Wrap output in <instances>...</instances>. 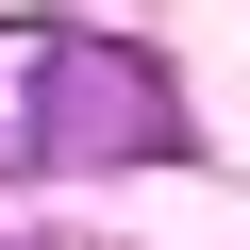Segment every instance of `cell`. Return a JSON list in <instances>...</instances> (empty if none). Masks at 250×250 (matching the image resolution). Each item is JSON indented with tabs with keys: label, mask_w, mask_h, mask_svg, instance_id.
<instances>
[{
	"label": "cell",
	"mask_w": 250,
	"mask_h": 250,
	"mask_svg": "<svg viewBox=\"0 0 250 250\" xmlns=\"http://www.w3.org/2000/svg\"><path fill=\"white\" fill-rule=\"evenodd\" d=\"M134 150H184L150 50L67 34V17H0V167H134Z\"/></svg>",
	"instance_id": "6da1fadb"
}]
</instances>
